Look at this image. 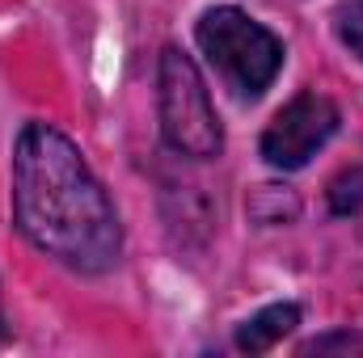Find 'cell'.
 Returning <instances> with one entry per match:
<instances>
[{
	"label": "cell",
	"mask_w": 363,
	"mask_h": 358,
	"mask_svg": "<svg viewBox=\"0 0 363 358\" xmlns=\"http://www.w3.org/2000/svg\"><path fill=\"white\" fill-rule=\"evenodd\" d=\"M13 219L38 253L77 274H106L118 266V211L77 144L47 122H30L17 135Z\"/></svg>",
	"instance_id": "6da1fadb"
},
{
	"label": "cell",
	"mask_w": 363,
	"mask_h": 358,
	"mask_svg": "<svg viewBox=\"0 0 363 358\" xmlns=\"http://www.w3.org/2000/svg\"><path fill=\"white\" fill-rule=\"evenodd\" d=\"M199 47L241 97H262L283 68V42L233 4H216L199 17Z\"/></svg>",
	"instance_id": "7a4b0ae2"
},
{
	"label": "cell",
	"mask_w": 363,
	"mask_h": 358,
	"mask_svg": "<svg viewBox=\"0 0 363 358\" xmlns=\"http://www.w3.org/2000/svg\"><path fill=\"white\" fill-rule=\"evenodd\" d=\"M157 110H161V135L165 144L194 156V161H211L224 148V127L216 118V105L207 97V85L194 68L190 55H182L178 47L161 51V68H157Z\"/></svg>",
	"instance_id": "3957f363"
},
{
	"label": "cell",
	"mask_w": 363,
	"mask_h": 358,
	"mask_svg": "<svg viewBox=\"0 0 363 358\" xmlns=\"http://www.w3.org/2000/svg\"><path fill=\"white\" fill-rule=\"evenodd\" d=\"M334 131H338V105L325 93H300L262 131V156H267V165L283 169V173L304 169L317 156V148H325V139Z\"/></svg>",
	"instance_id": "277c9868"
},
{
	"label": "cell",
	"mask_w": 363,
	"mask_h": 358,
	"mask_svg": "<svg viewBox=\"0 0 363 358\" xmlns=\"http://www.w3.org/2000/svg\"><path fill=\"white\" fill-rule=\"evenodd\" d=\"M296 325H300V308L296 304H271V308H262L258 316H250L237 329V350L241 354H267Z\"/></svg>",
	"instance_id": "5b68a950"
},
{
	"label": "cell",
	"mask_w": 363,
	"mask_h": 358,
	"mask_svg": "<svg viewBox=\"0 0 363 358\" xmlns=\"http://www.w3.org/2000/svg\"><path fill=\"white\" fill-rule=\"evenodd\" d=\"M363 207V169H347L330 181V211L334 215H355Z\"/></svg>",
	"instance_id": "8992f818"
},
{
	"label": "cell",
	"mask_w": 363,
	"mask_h": 358,
	"mask_svg": "<svg viewBox=\"0 0 363 358\" xmlns=\"http://www.w3.org/2000/svg\"><path fill=\"white\" fill-rule=\"evenodd\" d=\"M334 30H338L342 47L363 59V0H347V4H338V13H334Z\"/></svg>",
	"instance_id": "52a82bcc"
},
{
	"label": "cell",
	"mask_w": 363,
	"mask_h": 358,
	"mask_svg": "<svg viewBox=\"0 0 363 358\" xmlns=\"http://www.w3.org/2000/svg\"><path fill=\"white\" fill-rule=\"evenodd\" d=\"M363 350V333H325L313 337L304 346V354H359Z\"/></svg>",
	"instance_id": "ba28073f"
}]
</instances>
